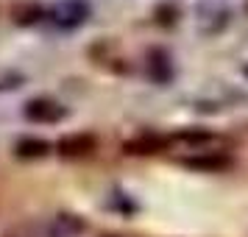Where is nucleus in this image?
Here are the masks:
<instances>
[{"instance_id":"obj_9","label":"nucleus","mask_w":248,"mask_h":237,"mask_svg":"<svg viewBox=\"0 0 248 237\" xmlns=\"http://www.w3.org/2000/svg\"><path fill=\"white\" fill-rule=\"evenodd\" d=\"M12 17H14V23L17 25H34L36 20L45 17V9L36 6V3H20V6H14L12 9Z\"/></svg>"},{"instance_id":"obj_6","label":"nucleus","mask_w":248,"mask_h":237,"mask_svg":"<svg viewBox=\"0 0 248 237\" xmlns=\"http://www.w3.org/2000/svg\"><path fill=\"white\" fill-rule=\"evenodd\" d=\"M148 76H151V81H156V84L173 81V62H170L168 50H162V47L148 50Z\"/></svg>"},{"instance_id":"obj_1","label":"nucleus","mask_w":248,"mask_h":237,"mask_svg":"<svg viewBox=\"0 0 248 237\" xmlns=\"http://www.w3.org/2000/svg\"><path fill=\"white\" fill-rule=\"evenodd\" d=\"M92 6L90 0H56L45 9V17L56 25L59 31H76L90 20Z\"/></svg>"},{"instance_id":"obj_10","label":"nucleus","mask_w":248,"mask_h":237,"mask_svg":"<svg viewBox=\"0 0 248 237\" xmlns=\"http://www.w3.org/2000/svg\"><path fill=\"white\" fill-rule=\"evenodd\" d=\"M246 76H248V67H246Z\"/></svg>"},{"instance_id":"obj_2","label":"nucleus","mask_w":248,"mask_h":237,"mask_svg":"<svg viewBox=\"0 0 248 237\" xmlns=\"http://www.w3.org/2000/svg\"><path fill=\"white\" fill-rule=\"evenodd\" d=\"M23 114H25V120H31V123L53 126V123H62L67 117V106H62L53 98H31L23 106Z\"/></svg>"},{"instance_id":"obj_3","label":"nucleus","mask_w":248,"mask_h":237,"mask_svg":"<svg viewBox=\"0 0 248 237\" xmlns=\"http://www.w3.org/2000/svg\"><path fill=\"white\" fill-rule=\"evenodd\" d=\"M95 148H98V140H95L92 134H87V131H81V134H67V137H62V140L56 142V151L64 159L90 157Z\"/></svg>"},{"instance_id":"obj_7","label":"nucleus","mask_w":248,"mask_h":237,"mask_svg":"<svg viewBox=\"0 0 248 237\" xmlns=\"http://www.w3.org/2000/svg\"><path fill=\"white\" fill-rule=\"evenodd\" d=\"M181 165L192 170H223L229 168V157L220 151H195V157H181Z\"/></svg>"},{"instance_id":"obj_8","label":"nucleus","mask_w":248,"mask_h":237,"mask_svg":"<svg viewBox=\"0 0 248 237\" xmlns=\"http://www.w3.org/2000/svg\"><path fill=\"white\" fill-rule=\"evenodd\" d=\"M14 151H17L20 159H42V157L50 154V142L42 140V137H23Z\"/></svg>"},{"instance_id":"obj_4","label":"nucleus","mask_w":248,"mask_h":237,"mask_svg":"<svg viewBox=\"0 0 248 237\" xmlns=\"http://www.w3.org/2000/svg\"><path fill=\"white\" fill-rule=\"evenodd\" d=\"M170 145L168 137L162 134H140L134 140H128L125 142V154H131V157H151V154H159V151H165Z\"/></svg>"},{"instance_id":"obj_5","label":"nucleus","mask_w":248,"mask_h":237,"mask_svg":"<svg viewBox=\"0 0 248 237\" xmlns=\"http://www.w3.org/2000/svg\"><path fill=\"white\" fill-rule=\"evenodd\" d=\"M84 232V221L73 212H59L56 218H50V223L45 229V237H78Z\"/></svg>"}]
</instances>
